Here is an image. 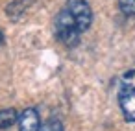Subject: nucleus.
<instances>
[{
  "label": "nucleus",
  "mask_w": 135,
  "mask_h": 131,
  "mask_svg": "<svg viewBox=\"0 0 135 131\" xmlns=\"http://www.w3.org/2000/svg\"><path fill=\"white\" fill-rule=\"evenodd\" d=\"M54 26H56V37H57L65 46L72 48V46H76V44L80 43V35H81L83 32L80 30L78 22L74 21V17L69 13L67 8H63V9L57 13Z\"/></svg>",
  "instance_id": "f257e3e1"
},
{
  "label": "nucleus",
  "mask_w": 135,
  "mask_h": 131,
  "mask_svg": "<svg viewBox=\"0 0 135 131\" xmlns=\"http://www.w3.org/2000/svg\"><path fill=\"white\" fill-rule=\"evenodd\" d=\"M118 105L128 122H135V68L126 72L118 89Z\"/></svg>",
  "instance_id": "f03ea898"
},
{
  "label": "nucleus",
  "mask_w": 135,
  "mask_h": 131,
  "mask_svg": "<svg viewBox=\"0 0 135 131\" xmlns=\"http://www.w3.org/2000/svg\"><path fill=\"white\" fill-rule=\"evenodd\" d=\"M65 8L74 17V21L78 22L81 32L89 30V26L93 22V11H91V6L87 4V0H67Z\"/></svg>",
  "instance_id": "7ed1b4c3"
},
{
  "label": "nucleus",
  "mask_w": 135,
  "mask_h": 131,
  "mask_svg": "<svg viewBox=\"0 0 135 131\" xmlns=\"http://www.w3.org/2000/svg\"><path fill=\"white\" fill-rule=\"evenodd\" d=\"M19 131H41V120H39V113L33 107L24 109L19 114Z\"/></svg>",
  "instance_id": "20e7f679"
},
{
  "label": "nucleus",
  "mask_w": 135,
  "mask_h": 131,
  "mask_svg": "<svg viewBox=\"0 0 135 131\" xmlns=\"http://www.w3.org/2000/svg\"><path fill=\"white\" fill-rule=\"evenodd\" d=\"M17 120H19V114H17L15 109H11V107L9 109H2L0 111V131L11 127Z\"/></svg>",
  "instance_id": "39448f33"
},
{
  "label": "nucleus",
  "mask_w": 135,
  "mask_h": 131,
  "mask_svg": "<svg viewBox=\"0 0 135 131\" xmlns=\"http://www.w3.org/2000/svg\"><path fill=\"white\" fill-rule=\"evenodd\" d=\"M41 131H65L59 118H48L45 124H41Z\"/></svg>",
  "instance_id": "423d86ee"
},
{
  "label": "nucleus",
  "mask_w": 135,
  "mask_h": 131,
  "mask_svg": "<svg viewBox=\"0 0 135 131\" xmlns=\"http://www.w3.org/2000/svg\"><path fill=\"white\" fill-rule=\"evenodd\" d=\"M118 8L124 15L133 17L135 15V0H118Z\"/></svg>",
  "instance_id": "0eeeda50"
},
{
  "label": "nucleus",
  "mask_w": 135,
  "mask_h": 131,
  "mask_svg": "<svg viewBox=\"0 0 135 131\" xmlns=\"http://www.w3.org/2000/svg\"><path fill=\"white\" fill-rule=\"evenodd\" d=\"M4 44V33H2V30H0V46Z\"/></svg>",
  "instance_id": "6e6552de"
},
{
  "label": "nucleus",
  "mask_w": 135,
  "mask_h": 131,
  "mask_svg": "<svg viewBox=\"0 0 135 131\" xmlns=\"http://www.w3.org/2000/svg\"><path fill=\"white\" fill-rule=\"evenodd\" d=\"M21 2H24V4L28 6V4H32V2H33V0H21Z\"/></svg>",
  "instance_id": "1a4fd4ad"
}]
</instances>
